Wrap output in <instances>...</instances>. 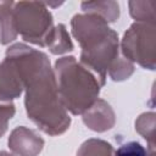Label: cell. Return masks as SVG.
I'll use <instances>...</instances> for the list:
<instances>
[{
    "mask_svg": "<svg viewBox=\"0 0 156 156\" xmlns=\"http://www.w3.org/2000/svg\"><path fill=\"white\" fill-rule=\"evenodd\" d=\"M27 71L24 105L28 118L49 135L65 133L69 128L71 117L61 102L55 72L46 54L40 51Z\"/></svg>",
    "mask_w": 156,
    "mask_h": 156,
    "instance_id": "cell-1",
    "label": "cell"
},
{
    "mask_svg": "<svg viewBox=\"0 0 156 156\" xmlns=\"http://www.w3.org/2000/svg\"><path fill=\"white\" fill-rule=\"evenodd\" d=\"M55 77L61 102L72 115H83L89 110L105 85L74 56H63L56 61Z\"/></svg>",
    "mask_w": 156,
    "mask_h": 156,
    "instance_id": "cell-2",
    "label": "cell"
},
{
    "mask_svg": "<svg viewBox=\"0 0 156 156\" xmlns=\"http://www.w3.org/2000/svg\"><path fill=\"white\" fill-rule=\"evenodd\" d=\"M13 23L17 34L23 40L45 46L54 29L52 15L45 4L37 1H20L13 4Z\"/></svg>",
    "mask_w": 156,
    "mask_h": 156,
    "instance_id": "cell-3",
    "label": "cell"
},
{
    "mask_svg": "<svg viewBox=\"0 0 156 156\" xmlns=\"http://www.w3.org/2000/svg\"><path fill=\"white\" fill-rule=\"evenodd\" d=\"M121 54L130 62L143 68L156 67V26L134 22L124 33L121 43Z\"/></svg>",
    "mask_w": 156,
    "mask_h": 156,
    "instance_id": "cell-4",
    "label": "cell"
},
{
    "mask_svg": "<svg viewBox=\"0 0 156 156\" xmlns=\"http://www.w3.org/2000/svg\"><path fill=\"white\" fill-rule=\"evenodd\" d=\"M71 28L82 50L99 44L112 32L107 22L95 13H79L73 16Z\"/></svg>",
    "mask_w": 156,
    "mask_h": 156,
    "instance_id": "cell-5",
    "label": "cell"
},
{
    "mask_svg": "<svg viewBox=\"0 0 156 156\" xmlns=\"http://www.w3.org/2000/svg\"><path fill=\"white\" fill-rule=\"evenodd\" d=\"M24 90V71L18 58L6 50V56L0 63V101L11 102L20 98Z\"/></svg>",
    "mask_w": 156,
    "mask_h": 156,
    "instance_id": "cell-6",
    "label": "cell"
},
{
    "mask_svg": "<svg viewBox=\"0 0 156 156\" xmlns=\"http://www.w3.org/2000/svg\"><path fill=\"white\" fill-rule=\"evenodd\" d=\"M9 147L17 156H38L44 146V139L24 126L15 128L9 136Z\"/></svg>",
    "mask_w": 156,
    "mask_h": 156,
    "instance_id": "cell-7",
    "label": "cell"
},
{
    "mask_svg": "<svg viewBox=\"0 0 156 156\" xmlns=\"http://www.w3.org/2000/svg\"><path fill=\"white\" fill-rule=\"evenodd\" d=\"M83 122L94 132H106L115 126L116 117L112 107L102 99H98L94 105L83 113Z\"/></svg>",
    "mask_w": 156,
    "mask_h": 156,
    "instance_id": "cell-8",
    "label": "cell"
},
{
    "mask_svg": "<svg viewBox=\"0 0 156 156\" xmlns=\"http://www.w3.org/2000/svg\"><path fill=\"white\" fill-rule=\"evenodd\" d=\"M13 1H0V44L13 41L17 32L13 23Z\"/></svg>",
    "mask_w": 156,
    "mask_h": 156,
    "instance_id": "cell-9",
    "label": "cell"
},
{
    "mask_svg": "<svg viewBox=\"0 0 156 156\" xmlns=\"http://www.w3.org/2000/svg\"><path fill=\"white\" fill-rule=\"evenodd\" d=\"M45 46H48L49 50L55 55L66 54L73 50V44L69 38V34L62 23L54 27L46 40Z\"/></svg>",
    "mask_w": 156,
    "mask_h": 156,
    "instance_id": "cell-10",
    "label": "cell"
},
{
    "mask_svg": "<svg viewBox=\"0 0 156 156\" xmlns=\"http://www.w3.org/2000/svg\"><path fill=\"white\" fill-rule=\"evenodd\" d=\"M82 10L85 13L99 15L107 23L115 22L119 17V6L116 1H84Z\"/></svg>",
    "mask_w": 156,
    "mask_h": 156,
    "instance_id": "cell-11",
    "label": "cell"
},
{
    "mask_svg": "<svg viewBox=\"0 0 156 156\" xmlns=\"http://www.w3.org/2000/svg\"><path fill=\"white\" fill-rule=\"evenodd\" d=\"M129 12L130 16L136 20V22L143 23H156V1L149 0V1H129Z\"/></svg>",
    "mask_w": 156,
    "mask_h": 156,
    "instance_id": "cell-12",
    "label": "cell"
},
{
    "mask_svg": "<svg viewBox=\"0 0 156 156\" xmlns=\"http://www.w3.org/2000/svg\"><path fill=\"white\" fill-rule=\"evenodd\" d=\"M77 156H115V150L105 140L89 139L80 145Z\"/></svg>",
    "mask_w": 156,
    "mask_h": 156,
    "instance_id": "cell-13",
    "label": "cell"
},
{
    "mask_svg": "<svg viewBox=\"0 0 156 156\" xmlns=\"http://www.w3.org/2000/svg\"><path fill=\"white\" fill-rule=\"evenodd\" d=\"M135 130L149 143L150 150H155V113L145 112L135 121Z\"/></svg>",
    "mask_w": 156,
    "mask_h": 156,
    "instance_id": "cell-14",
    "label": "cell"
},
{
    "mask_svg": "<svg viewBox=\"0 0 156 156\" xmlns=\"http://www.w3.org/2000/svg\"><path fill=\"white\" fill-rule=\"evenodd\" d=\"M152 152H155V150L147 151L138 141H129L121 145L115 152V156H151Z\"/></svg>",
    "mask_w": 156,
    "mask_h": 156,
    "instance_id": "cell-15",
    "label": "cell"
},
{
    "mask_svg": "<svg viewBox=\"0 0 156 156\" xmlns=\"http://www.w3.org/2000/svg\"><path fill=\"white\" fill-rule=\"evenodd\" d=\"M15 112L16 108L12 102H5V104L0 102V136L4 135L5 132L7 130L9 121L13 117Z\"/></svg>",
    "mask_w": 156,
    "mask_h": 156,
    "instance_id": "cell-16",
    "label": "cell"
},
{
    "mask_svg": "<svg viewBox=\"0 0 156 156\" xmlns=\"http://www.w3.org/2000/svg\"><path fill=\"white\" fill-rule=\"evenodd\" d=\"M0 156H13L12 154H9L6 151H0Z\"/></svg>",
    "mask_w": 156,
    "mask_h": 156,
    "instance_id": "cell-17",
    "label": "cell"
}]
</instances>
